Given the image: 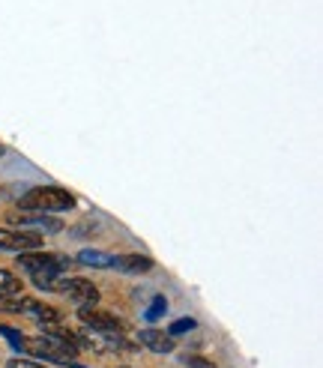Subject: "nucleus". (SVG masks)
<instances>
[{
    "mask_svg": "<svg viewBox=\"0 0 323 368\" xmlns=\"http://www.w3.org/2000/svg\"><path fill=\"white\" fill-rule=\"evenodd\" d=\"M18 266L30 275V282L39 291H54V282L63 273L72 270L75 261L63 255H52V252H24V255H18Z\"/></svg>",
    "mask_w": 323,
    "mask_h": 368,
    "instance_id": "obj_1",
    "label": "nucleus"
},
{
    "mask_svg": "<svg viewBox=\"0 0 323 368\" xmlns=\"http://www.w3.org/2000/svg\"><path fill=\"white\" fill-rule=\"evenodd\" d=\"M72 207H75V195L60 186H33L18 201V210H30V213H60V210H72Z\"/></svg>",
    "mask_w": 323,
    "mask_h": 368,
    "instance_id": "obj_2",
    "label": "nucleus"
},
{
    "mask_svg": "<svg viewBox=\"0 0 323 368\" xmlns=\"http://www.w3.org/2000/svg\"><path fill=\"white\" fill-rule=\"evenodd\" d=\"M24 351L39 356V360H48V362H72L75 360V347L72 344H63L57 338H48V335H36V338H27L24 342Z\"/></svg>",
    "mask_w": 323,
    "mask_h": 368,
    "instance_id": "obj_3",
    "label": "nucleus"
},
{
    "mask_svg": "<svg viewBox=\"0 0 323 368\" xmlns=\"http://www.w3.org/2000/svg\"><path fill=\"white\" fill-rule=\"evenodd\" d=\"M9 225H22V231H36V234H60L63 231V222L52 218L48 213H30V210H13L6 216Z\"/></svg>",
    "mask_w": 323,
    "mask_h": 368,
    "instance_id": "obj_4",
    "label": "nucleus"
},
{
    "mask_svg": "<svg viewBox=\"0 0 323 368\" xmlns=\"http://www.w3.org/2000/svg\"><path fill=\"white\" fill-rule=\"evenodd\" d=\"M42 234L36 231H13V227H0V252H36V248H42Z\"/></svg>",
    "mask_w": 323,
    "mask_h": 368,
    "instance_id": "obj_5",
    "label": "nucleus"
},
{
    "mask_svg": "<svg viewBox=\"0 0 323 368\" xmlns=\"http://www.w3.org/2000/svg\"><path fill=\"white\" fill-rule=\"evenodd\" d=\"M54 291L66 294L72 303L81 305H96L99 303V287L87 278H63V282H54Z\"/></svg>",
    "mask_w": 323,
    "mask_h": 368,
    "instance_id": "obj_6",
    "label": "nucleus"
},
{
    "mask_svg": "<svg viewBox=\"0 0 323 368\" xmlns=\"http://www.w3.org/2000/svg\"><path fill=\"white\" fill-rule=\"evenodd\" d=\"M78 317H81V321H84L87 326H93V330L105 333V335H114V333H123V330H126V323L120 321V317L108 314V312H99V308H93V305H81V308H78Z\"/></svg>",
    "mask_w": 323,
    "mask_h": 368,
    "instance_id": "obj_7",
    "label": "nucleus"
},
{
    "mask_svg": "<svg viewBox=\"0 0 323 368\" xmlns=\"http://www.w3.org/2000/svg\"><path fill=\"white\" fill-rule=\"evenodd\" d=\"M114 270L126 273V275H147L153 270V261L144 255H120V257H114Z\"/></svg>",
    "mask_w": 323,
    "mask_h": 368,
    "instance_id": "obj_8",
    "label": "nucleus"
},
{
    "mask_svg": "<svg viewBox=\"0 0 323 368\" xmlns=\"http://www.w3.org/2000/svg\"><path fill=\"white\" fill-rule=\"evenodd\" d=\"M141 347H150L153 353H171L174 351V338L162 330H141Z\"/></svg>",
    "mask_w": 323,
    "mask_h": 368,
    "instance_id": "obj_9",
    "label": "nucleus"
},
{
    "mask_svg": "<svg viewBox=\"0 0 323 368\" xmlns=\"http://www.w3.org/2000/svg\"><path fill=\"white\" fill-rule=\"evenodd\" d=\"M22 291H24L22 278L9 270H0V296H22Z\"/></svg>",
    "mask_w": 323,
    "mask_h": 368,
    "instance_id": "obj_10",
    "label": "nucleus"
},
{
    "mask_svg": "<svg viewBox=\"0 0 323 368\" xmlns=\"http://www.w3.org/2000/svg\"><path fill=\"white\" fill-rule=\"evenodd\" d=\"M78 264H87V266H114V257L105 255V252H99V248H81Z\"/></svg>",
    "mask_w": 323,
    "mask_h": 368,
    "instance_id": "obj_11",
    "label": "nucleus"
},
{
    "mask_svg": "<svg viewBox=\"0 0 323 368\" xmlns=\"http://www.w3.org/2000/svg\"><path fill=\"white\" fill-rule=\"evenodd\" d=\"M0 335H3L6 342L15 347V351H22V353H24V342H27V335H24V333L13 330V326H0Z\"/></svg>",
    "mask_w": 323,
    "mask_h": 368,
    "instance_id": "obj_12",
    "label": "nucleus"
},
{
    "mask_svg": "<svg viewBox=\"0 0 323 368\" xmlns=\"http://www.w3.org/2000/svg\"><path fill=\"white\" fill-rule=\"evenodd\" d=\"M198 326V321L195 317H180V321H174L171 323V330H168V335L171 338H177V335H183V333H191Z\"/></svg>",
    "mask_w": 323,
    "mask_h": 368,
    "instance_id": "obj_13",
    "label": "nucleus"
},
{
    "mask_svg": "<svg viewBox=\"0 0 323 368\" xmlns=\"http://www.w3.org/2000/svg\"><path fill=\"white\" fill-rule=\"evenodd\" d=\"M165 312H168V300H165V296H156L153 305L147 308V321H159Z\"/></svg>",
    "mask_w": 323,
    "mask_h": 368,
    "instance_id": "obj_14",
    "label": "nucleus"
},
{
    "mask_svg": "<svg viewBox=\"0 0 323 368\" xmlns=\"http://www.w3.org/2000/svg\"><path fill=\"white\" fill-rule=\"evenodd\" d=\"M183 362H186L189 368H216V362L204 360V356H183Z\"/></svg>",
    "mask_w": 323,
    "mask_h": 368,
    "instance_id": "obj_15",
    "label": "nucleus"
},
{
    "mask_svg": "<svg viewBox=\"0 0 323 368\" xmlns=\"http://www.w3.org/2000/svg\"><path fill=\"white\" fill-rule=\"evenodd\" d=\"M9 368H45V365L30 362V360H9Z\"/></svg>",
    "mask_w": 323,
    "mask_h": 368,
    "instance_id": "obj_16",
    "label": "nucleus"
},
{
    "mask_svg": "<svg viewBox=\"0 0 323 368\" xmlns=\"http://www.w3.org/2000/svg\"><path fill=\"white\" fill-rule=\"evenodd\" d=\"M0 156H3V144H0Z\"/></svg>",
    "mask_w": 323,
    "mask_h": 368,
    "instance_id": "obj_17",
    "label": "nucleus"
}]
</instances>
